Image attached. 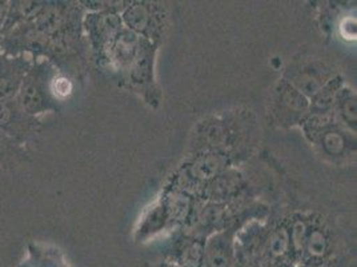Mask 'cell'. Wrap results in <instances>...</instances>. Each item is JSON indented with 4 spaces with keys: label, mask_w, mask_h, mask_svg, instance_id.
<instances>
[{
    "label": "cell",
    "mask_w": 357,
    "mask_h": 267,
    "mask_svg": "<svg viewBox=\"0 0 357 267\" xmlns=\"http://www.w3.org/2000/svg\"><path fill=\"white\" fill-rule=\"evenodd\" d=\"M54 95V79L48 62L39 58L33 59L16 95V102L27 114L39 118L42 114L56 108Z\"/></svg>",
    "instance_id": "6da1fadb"
},
{
    "label": "cell",
    "mask_w": 357,
    "mask_h": 267,
    "mask_svg": "<svg viewBox=\"0 0 357 267\" xmlns=\"http://www.w3.org/2000/svg\"><path fill=\"white\" fill-rule=\"evenodd\" d=\"M0 130L30 150L38 142L42 122L27 114L14 99L0 103Z\"/></svg>",
    "instance_id": "7a4b0ae2"
},
{
    "label": "cell",
    "mask_w": 357,
    "mask_h": 267,
    "mask_svg": "<svg viewBox=\"0 0 357 267\" xmlns=\"http://www.w3.org/2000/svg\"><path fill=\"white\" fill-rule=\"evenodd\" d=\"M32 62L33 58L29 55H10L0 51V103L15 99Z\"/></svg>",
    "instance_id": "3957f363"
},
{
    "label": "cell",
    "mask_w": 357,
    "mask_h": 267,
    "mask_svg": "<svg viewBox=\"0 0 357 267\" xmlns=\"http://www.w3.org/2000/svg\"><path fill=\"white\" fill-rule=\"evenodd\" d=\"M45 4L47 1L40 0H11L0 38L36 19V16L43 11Z\"/></svg>",
    "instance_id": "277c9868"
},
{
    "label": "cell",
    "mask_w": 357,
    "mask_h": 267,
    "mask_svg": "<svg viewBox=\"0 0 357 267\" xmlns=\"http://www.w3.org/2000/svg\"><path fill=\"white\" fill-rule=\"evenodd\" d=\"M30 150L19 145L0 130V168L15 171L31 162Z\"/></svg>",
    "instance_id": "5b68a950"
},
{
    "label": "cell",
    "mask_w": 357,
    "mask_h": 267,
    "mask_svg": "<svg viewBox=\"0 0 357 267\" xmlns=\"http://www.w3.org/2000/svg\"><path fill=\"white\" fill-rule=\"evenodd\" d=\"M326 250V240L320 233H313L312 237L308 240V252L313 257H320Z\"/></svg>",
    "instance_id": "8992f818"
},
{
    "label": "cell",
    "mask_w": 357,
    "mask_h": 267,
    "mask_svg": "<svg viewBox=\"0 0 357 267\" xmlns=\"http://www.w3.org/2000/svg\"><path fill=\"white\" fill-rule=\"evenodd\" d=\"M288 247V237L285 233H278L271 240V252L275 255H282Z\"/></svg>",
    "instance_id": "52a82bcc"
},
{
    "label": "cell",
    "mask_w": 357,
    "mask_h": 267,
    "mask_svg": "<svg viewBox=\"0 0 357 267\" xmlns=\"http://www.w3.org/2000/svg\"><path fill=\"white\" fill-rule=\"evenodd\" d=\"M8 8H10V0H0V35H1V30H3L7 14H8Z\"/></svg>",
    "instance_id": "ba28073f"
}]
</instances>
